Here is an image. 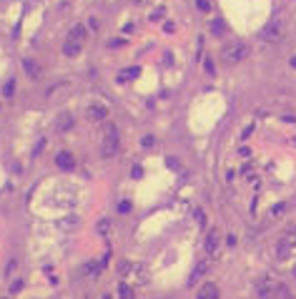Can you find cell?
I'll return each instance as SVG.
<instances>
[{
	"mask_svg": "<svg viewBox=\"0 0 296 299\" xmlns=\"http://www.w3.org/2000/svg\"><path fill=\"white\" fill-rule=\"evenodd\" d=\"M130 174H133V179H140V176H143V169H140V166H133Z\"/></svg>",
	"mask_w": 296,
	"mask_h": 299,
	"instance_id": "21",
	"label": "cell"
},
{
	"mask_svg": "<svg viewBox=\"0 0 296 299\" xmlns=\"http://www.w3.org/2000/svg\"><path fill=\"white\" fill-rule=\"evenodd\" d=\"M140 73V68H128V71H123V78H136Z\"/></svg>",
	"mask_w": 296,
	"mask_h": 299,
	"instance_id": "18",
	"label": "cell"
},
{
	"mask_svg": "<svg viewBox=\"0 0 296 299\" xmlns=\"http://www.w3.org/2000/svg\"><path fill=\"white\" fill-rule=\"evenodd\" d=\"M276 254H278L281 259H291V256H296V229H294V226H288V231L278 239V244H276Z\"/></svg>",
	"mask_w": 296,
	"mask_h": 299,
	"instance_id": "3",
	"label": "cell"
},
{
	"mask_svg": "<svg viewBox=\"0 0 296 299\" xmlns=\"http://www.w3.org/2000/svg\"><path fill=\"white\" fill-rule=\"evenodd\" d=\"M13 91H16V83H13V81H8V83H6V91H3V93H6V98H10V96H13Z\"/></svg>",
	"mask_w": 296,
	"mask_h": 299,
	"instance_id": "19",
	"label": "cell"
},
{
	"mask_svg": "<svg viewBox=\"0 0 296 299\" xmlns=\"http://www.w3.org/2000/svg\"><path fill=\"white\" fill-rule=\"evenodd\" d=\"M86 38H88V31H86V26H73L70 28V33H68V38L63 41V56H68V58H76L80 51H83V43H86Z\"/></svg>",
	"mask_w": 296,
	"mask_h": 299,
	"instance_id": "1",
	"label": "cell"
},
{
	"mask_svg": "<svg viewBox=\"0 0 296 299\" xmlns=\"http://www.w3.org/2000/svg\"><path fill=\"white\" fill-rule=\"evenodd\" d=\"M284 23L281 21H271L268 26H264V31H261V38L266 41V43H281L284 41Z\"/></svg>",
	"mask_w": 296,
	"mask_h": 299,
	"instance_id": "5",
	"label": "cell"
},
{
	"mask_svg": "<svg viewBox=\"0 0 296 299\" xmlns=\"http://www.w3.org/2000/svg\"><path fill=\"white\" fill-rule=\"evenodd\" d=\"M284 209H286V206H284V204H276V206H274V209H271V216H278V214H281V211H284Z\"/></svg>",
	"mask_w": 296,
	"mask_h": 299,
	"instance_id": "22",
	"label": "cell"
},
{
	"mask_svg": "<svg viewBox=\"0 0 296 299\" xmlns=\"http://www.w3.org/2000/svg\"><path fill=\"white\" fill-rule=\"evenodd\" d=\"M100 271H103V264H100V261H86V264H83V276L96 279V276H100Z\"/></svg>",
	"mask_w": 296,
	"mask_h": 299,
	"instance_id": "12",
	"label": "cell"
},
{
	"mask_svg": "<svg viewBox=\"0 0 296 299\" xmlns=\"http://www.w3.org/2000/svg\"><path fill=\"white\" fill-rule=\"evenodd\" d=\"M86 116H88V121H93V123H100V121H106V116H108V108H106V106H100V103H93V106H88Z\"/></svg>",
	"mask_w": 296,
	"mask_h": 299,
	"instance_id": "7",
	"label": "cell"
},
{
	"mask_svg": "<svg viewBox=\"0 0 296 299\" xmlns=\"http://www.w3.org/2000/svg\"><path fill=\"white\" fill-rule=\"evenodd\" d=\"M118 269H120V274H126V271L130 269V261H120V266H118Z\"/></svg>",
	"mask_w": 296,
	"mask_h": 299,
	"instance_id": "23",
	"label": "cell"
},
{
	"mask_svg": "<svg viewBox=\"0 0 296 299\" xmlns=\"http://www.w3.org/2000/svg\"><path fill=\"white\" fill-rule=\"evenodd\" d=\"M278 281H274L271 276H266V279H261L258 284H256V291H258V299H276L278 296Z\"/></svg>",
	"mask_w": 296,
	"mask_h": 299,
	"instance_id": "6",
	"label": "cell"
},
{
	"mask_svg": "<svg viewBox=\"0 0 296 299\" xmlns=\"http://www.w3.org/2000/svg\"><path fill=\"white\" fill-rule=\"evenodd\" d=\"M196 6H198V11L208 13V11H211V0H196Z\"/></svg>",
	"mask_w": 296,
	"mask_h": 299,
	"instance_id": "17",
	"label": "cell"
},
{
	"mask_svg": "<svg viewBox=\"0 0 296 299\" xmlns=\"http://www.w3.org/2000/svg\"><path fill=\"white\" fill-rule=\"evenodd\" d=\"M58 226H60V229H76V226H78V219H76V216H63V219L58 221Z\"/></svg>",
	"mask_w": 296,
	"mask_h": 299,
	"instance_id": "14",
	"label": "cell"
},
{
	"mask_svg": "<svg viewBox=\"0 0 296 299\" xmlns=\"http://www.w3.org/2000/svg\"><path fill=\"white\" fill-rule=\"evenodd\" d=\"M23 68H26V73H28L33 81H38V78L43 76V68H40L33 58H26V61H23Z\"/></svg>",
	"mask_w": 296,
	"mask_h": 299,
	"instance_id": "11",
	"label": "cell"
},
{
	"mask_svg": "<svg viewBox=\"0 0 296 299\" xmlns=\"http://www.w3.org/2000/svg\"><path fill=\"white\" fill-rule=\"evenodd\" d=\"M196 299H218V286L214 281H204L196 291Z\"/></svg>",
	"mask_w": 296,
	"mask_h": 299,
	"instance_id": "8",
	"label": "cell"
},
{
	"mask_svg": "<svg viewBox=\"0 0 296 299\" xmlns=\"http://www.w3.org/2000/svg\"><path fill=\"white\" fill-rule=\"evenodd\" d=\"M118 146H120V138H118V128L113 123H106V131H103V141H100V154L103 159H113L118 154Z\"/></svg>",
	"mask_w": 296,
	"mask_h": 299,
	"instance_id": "2",
	"label": "cell"
},
{
	"mask_svg": "<svg viewBox=\"0 0 296 299\" xmlns=\"http://www.w3.org/2000/svg\"><path fill=\"white\" fill-rule=\"evenodd\" d=\"M118 299H133V289L128 286V284H118Z\"/></svg>",
	"mask_w": 296,
	"mask_h": 299,
	"instance_id": "15",
	"label": "cell"
},
{
	"mask_svg": "<svg viewBox=\"0 0 296 299\" xmlns=\"http://www.w3.org/2000/svg\"><path fill=\"white\" fill-rule=\"evenodd\" d=\"M218 244H221V231L218 229H211L208 236H206V254H216L218 251Z\"/></svg>",
	"mask_w": 296,
	"mask_h": 299,
	"instance_id": "10",
	"label": "cell"
},
{
	"mask_svg": "<svg viewBox=\"0 0 296 299\" xmlns=\"http://www.w3.org/2000/svg\"><path fill=\"white\" fill-rule=\"evenodd\" d=\"M98 231H100V234H108V231H110V224H108V221H100V224H98Z\"/></svg>",
	"mask_w": 296,
	"mask_h": 299,
	"instance_id": "20",
	"label": "cell"
},
{
	"mask_svg": "<svg viewBox=\"0 0 296 299\" xmlns=\"http://www.w3.org/2000/svg\"><path fill=\"white\" fill-rule=\"evenodd\" d=\"M196 221H201V224H206V214H204V211H196Z\"/></svg>",
	"mask_w": 296,
	"mask_h": 299,
	"instance_id": "25",
	"label": "cell"
},
{
	"mask_svg": "<svg viewBox=\"0 0 296 299\" xmlns=\"http://www.w3.org/2000/svg\"><path fill=\"white\" fill-rule=\"evenodd\" d=\"M56 164H58V169H63V171H73V169H76V159H73L70 151H60V154L56 156Z\"/></svg>",
	"mask_w": 296,
	"mask_h": 299,
	"instance_id": "9",
	"label": "cell"
},
{
	"mask_svg": "<svg viewBox=\"0 0 296 299\" xmlns=\"http://www.w3.org/2000/svg\"><path fill=\"white\" fill-rule=\"evenodd\" d=\"M70 126H73V118H70V116H68V113H66V116H60V118H58V128H70Z\"/></svg>",
	"mask_w": 296,
	"mask_h": 299,
	"instance_id": "16",
	"label": "cell"
},
{
	"mask_svg": "<svg viewBox=\"0 0 296 299\" xmlns=\"http://www.w3.org/2000/svg\"><path fill=\"white\" fill-rule=\"evenodd\" d=\"M246 53H248V48H246L241 41H228V43L224 46V51H221V58H224L226 63H241V61L246 58Z\"/></svg>",
	"mask_w": 296,
	"mask_h": 299,
	"instance_id": "4",
	"label": "cell"
},
{
	"mask_svg": "<svg viewBox=\"0 0 296 299\" xmlns=\"http://www.w3.org/2000/svg\"><path fill=\"white\" fill-rule=\"evenodd\" d=\"M208 31H211L214 36H224V33H226V23H224V21H211Z\"/></svg>",
	"mask_w": 296,
	"mask_h": 299,
	"instance_id": "13",
	"label": "cell"
},
{
	"mask_svg": "<svg viewBox=\"0 0 296 299\" xmlns=\"http://www.w3.org/2000/svg\"><path fill=\"white\" fill-rule=\"evenodd\" d=\"M291 66H294V68H296V56H294V58H291Z\"/></svg>",
	"mask_w": 296,
	"mask_h": 299,
	"instance_id": "26",
	"label": "cell"
},
{
	"mask_svg": "<svg viewBox=\"0 0 296 299\" xmlns=\"http://www.w3.org/2000/svg\"><path fill=\"white\" fill-rule=\"evenodd\" d=\"M128 209H130L128 201H120V204H118V211H128Z\"/></svg>",
	"mask_w": 296,
	"mask_h": 299,
	"instance_id": "24",
	"label": "cell"
}]
</instances>
